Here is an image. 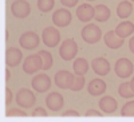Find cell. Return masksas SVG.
<instances>
[{
    "instance_id": "cell-1",
    "label": "cell",
    "mask_w": 134,
    "mask_h": 122,
    "mask_svg": "<svg viewBox=\"0 0 134 122\" xmlns=\"http://www.w3.org/2000/svg\"><path fill=\"white\" fill-rule=\"evenodd\" d=\"M82 39L88 43V44H94L97 42H99V39L102 38V31H100V28L95 24H87L83 27L82 32Z\"/></svg>"
},
{
    "instance_id": "cell-2",
    "label": "cell",
    "mask_w": 134,
    "mask_h": 122,
    "mask_svg": "<svg viewBox=\"0 0 134 122\" xmlns=\"http://www.w3.org/2000/svg\"><path fill=\"white\" fill-rule=\"evenodd\" d=\"M78 52V46L74 39H66L59 47V55L64 60H71Z\"/></svg>"
},
{
    "instance_id": "cell-3",
    "label": "cell",
    "mask_w": 134,
    "mask_h": 122,
    "mask_svg": "<svg viewBox=\"0 0 134 122\" xmlns=\"http://www.w3.org/2000/svg\"><path fill=\"white\" fill-rule=\"evenodd\" d=\"M42 40L47 47H57L60 42V34L57 28L54 27H47L42 32Z\"/></svg>"
},
{
    "instance_id": "cell-4",
    "label": "cell",
    "mask_w": 134,
    "mask_h": 122,
    "mask_svg": "<svg viewBox=\"0 0 134 122\" xmlns=\"http://www.w3.org/2000/svg\"><path fill=\"white\" fill-rule=\"evenodd\" d=\"M35 101H36L35 94H34L31 90H28V88H26V87L20 88V90L16 93V102L20 107H23V109L34 106Z\"/></svg>"
},
{
    "instance_id": "cell-5",
    "label": "cell",
    "mask_w": 134,
    "mask_h": 122,
    "mask_svg": "<svg viewBox=\"0 0 134 122\" xmlns=\"http://www.w3.org/2000/svg\"><path fill=\"white\" fill-rule=\"evenodd\" d=\"M114 70H115V74L119 78H127L133 74V70H134V66L131 63L130 59L127 58H121L115 62V66H114Z\"/></svg>"
},
{
    "instance_id": "cell-6",
    "label": "cell",
    "mask_w": 134,
    "mask_h": 122,
    "mask_svg": "<svg viewBox=\"0 0 134 122\" xmlns=\"http://www.w3.org/2000/svg\"><path fill=\"white\" fill-rule=\"evenodd\" d=\"M40 69H43V60H42V57L39 54L30 55L23 63V70L27 74H35Z\"/></svg>"
},
{
    "instance_id": "cell-7",
    "label": "cell",
    "mask_w": 134,
    "mask_h": 122,
    "mask_svg": "<svg viewBox=\"0 0 134 122\" xmlns=\"http://www.w3.org/2000/svg\"><path fill=\"white\" fill-rule=\"evenodd\" d=\"M71 12L64 8H59L52 14V23L58 27H67L71 23Z\"/></svg>"
},
{
    "instance_id": "cell-8",
    "label": "cell",
    "mask_w": 134,
    "mask_h": 122,
    "mask_svg": "<svg viewBox=\"0 0 134 122\" xmlns=\"http://www.w3.org/2000/svg\"><path fill=\"white\" fill-rule=\"evenodd\" d=\"M39 36L35 34V32H32V31H27L24 32L23 35L20 36L19 39V43H20V46L26 48V50H34V48H36L39 46Z\"/></svg>"
},
{
    "instance_id": "cell-9",
    "label": "cell",
    "mask_w": 134,
    "mask_h": 122,
    "mask_svg": "<svg viewBox=\"0 0 134 122\" xmlns=\"http://www.w3.org/2000/svg\"><path fill=\"white\" fill-rule=\"evenodd\" d=\"M31 85L34 90H36L38 93H46L51 87V79L47 74H38L36 76L32 78Z\"/></svg>"
},
{
    "instance_id": "cell-10",
    "label": "cell",
    "mask_w": 134,
    "mask_h": 122,
    "mask_svg": "<svg viewBox=\"0 0 134 122\" xmlns=\"http://www.w3.org/2000/svg\"><path fill=\"white\" fill-rule=\"evenodd\" d=\"M75 76L67 70H62L55 74V85L59 88H71Z\"/></svg>"
},
{
    "instance_id": "cell-11",
    "label": "cell",
    "mask_w": 134,
    "mask_h": 122,
    "mask_svg": "<svg viewBox=\"0 0 134 122\" xmlns=\"http://www.w3.org/2000/svg\"><path fill=\"white\" fill-rule=\"evenodd\" d=\"M11 12L14 14V16H16L19 19H23V18H27L30 15L31 7H30L28 2H26V0H16L11 5Z\"/></svg>"
},
{
    "instance_id": "cell-12",
    "label": "cell",
    "mask_w": 134,
    "mask_h": 122,
    "mask_svg": "<svg viewBox=\"0 0 134 122\" xmlns=\"http://www.w3.org/2000/svg\"><path fill=\"white\" fill-rule=\"evenodd\" d=\"M23 54L20 50H18L16 47H9L5 52V64L8 67H16V66L21 62Z\"/></svg>"
},
{
    "instance_id": "cell-13",
    "label": "cell",
    "mask_w": 134,
    "mask_h": 122,
    "mask_svg": "<svg viewBox=\"0 0 134 122\" xmlns=\"http://www.w3.org/2000/svg\"><path fill=\"white\" fill-rule=\"evenodd\" d=\"M94 15H95V8L93 5H90L88 3L79 5L78 9H76V16H78V19H79L81 21H83V23L90 21L94 18Z\"/></svg>"
},
{
    "instance_id": "cell-14",
    "label": "cell",
    "mask_w": 134,
    "mask_h": 122,
    "mask_svg": "<svg viewBox=\"0 0 134 122\" xmlns=\"http://www.w3.org/2000/svg\"><path fill=\"white\" fill-rule=\"evenodd\" d=\"M91 67H93V70H94V73H95L97 75L105 76V75H107L109 71H110V63H109L107 59H105V58L100 57V58L93 59Z\"/></svg>"
},
{
    "instance_id": "cell-15",
    "label": "cell",
    "mask_w": 134,
    "mask_h": 122,
    "mask_svg": "<svg viewBox=\"0 0 134 122\" xmlns=\"http://www.w3.org/2000/svg\"><path fill=\"white\" fill-rule=\"evenodd\" d=\"M63 97L59 93H51L46 97V105L48 109H51L52 112H58L63 107Z\"/></svg>"
},
{
    "instance_id": "cell-16",
    "label": "cell",
    "mask_w": 134,
    "mask_h": 122,
    "mask_svg": "<svg viewBox=\"0 0 134 122\" xmlns=\"http://www.w3.org/2000/svg\"><path fill=\"white\" fill-rule=\"evenodd\" d=\"M106 83L100 79V78H95L93 79L90 83H88V87H87V90L88 93H90L93 97H99V95H102L105 91H106Z\"/></svg>"
},
{
    "instance_id": "cell-17",
    "label": "cell",
    "mask_w": 134,
    "mask_h": 122,
    "mask_svg": "<svg viewBox=\"0 0 134 122\" xmlns=\"http://www.w3.org/2000/svg\"><path fill=\"white\" fill-rule=\"evenodd\" d=\"M105 44L109 48L117 50L124 44V38H121L115 34V31H109L107 34H105Z\"/></svg>"
},
{
    "instance_id": "cell-18",
    "label": "cell",
    "mask_w": 134,
    "mask_h": 122,
    "mask_svg": "<svg viewBox=\"0 0 134 122\" xmlns=\"http://www.w3.org/2000/svg\"><path fill=\"white\" fill-rule=\"evenodd\" d=\"M99 109L102 110L103 113L106 114H111V113H114L115 110H117V101L113 98V97H103V98H100V101H99Z\"/></svg>"
},
{
    "instance_id": "cell-19",
    "label": "cell",
    "mask_w": 134,
    "mask_h": 122,
    "mask_svg": "<svg viewBox=\"0 0 134 122\" xmlns=\"http://www.w3.org/2000/svg\"><path fill=\"white\" fill-rule=\"evenodd\" d=\"M134 32V24L131 23V21H122V23H119L115 28V34L121 38H127L129 35H131Z\"/></svg>"
},
{
    "instance_id": "cell-20",
    "label": "cell",
    "mask_w": 134,
    "mask_h": 122,
    "mask_svg": "<svg viewBox=\"0 0 134 122\" xmlns=\"http://www.w3.org/2000/svg\"><path fill=\"white\" fill-rule=\"evenodd\" d=\"M133 12V5L130 2H121L117 7V15L121 18V19H126L130 16V14Z\"/></svg>"
},
{
    "instance_id": "cell-21",
    "label": "cell",
    "mask_w": 134,
    "mask_h": 122,
    "mask_svg": "<svg viewBox=\"0 0 134 122\" xmlns=\"http://www.w3.org/2000/svg\"><path fill=\"white\" fill-rule=\"evenodd\" d=\"M94 18L98 21H106L110 18V9H109V7H106L103 4H98L95 7V15H94Z\"/></svg>"
},
{
    "instance_id": "cell-22",
    "label": "cell",
    "mask_w": 134,
    "mask_h": 122,
    "mask_svg": "<svg viewBox=\"0 0 134 122\" xmlns=\"http://www.w3.org/2000/svg\"><path fill=\"white\" fill-rule=\"evenodd\" d=\"M88 70V62L83 58H78L74 62V73L75 75H85Z\"/></svg>"
},
{
    "instance_id": "cell-23",
    "label": "cell",
    "mask_w": 134,
    "mask_h": 122,
    "mask_svg": "<svg viewBox=\"0 0 134 122\" xmlns=\"http://www.w3.org/2000/svg\"><path fill=\"white\" fill-rule=\"evenodd\" d=\"M39 55L42 57V60H43V70H50L52 67V55L44 50H42Z\"/></svg>"
},
{
    "instance_id": "cell-24",
    "label": "cell",
    "mask_w": 134,
    "mask_h": 122,
    "mask_svg": "<svg viewBox=\"0 0 134 122\" xmlns=\"http://www.w3.org/2000/svg\"><path fill=\"white\" fill-rule=\"evenodd\" d=\"M118 93L122 98H133L134 97V91L131 90L130 83H121L119 88H118Z\"/></svg>"
},
{
    "instance_id": "cell-25",
    "label": "cell",
    "mask_w": 134,
    "mask_h": 122,
    "mask_svg": "<svg viewBox=\"0 0 134 122\" xmlns=\"http://www.w3.org/2000/svg\"><path fill=\"white\" fill-rule=\"evenodd\" d=\"M55 5V0H38V8L40 12H50Z\"/></svg>"
},
{
    "instance_id": "cell-26",
    "label": "cell",
    "mask_w": 134,
    "mask_h": 122,
    "mask_svg": "<svg viewBox=\"0 0 134 122\" xmlns=\"http://www.w3.org/2000/svg\"><path fill=\"white\" fill-rule=\"evenodd\" d=\"M85 86V76L83 75H75V78H74V83L71 86V90L72 91H79L82 90Z\"/></svg>"
},
{
    "instance_id": "cell-27",
    "label": "cell",
    "mask_w": 134,
    "mask_h": 122,
    "mask_svg": "<svg viewBox=\"0 0 134 122\" xmlns=\"http://www.w3.org/2000/svg\"><path fill=\"white\" fill-rule=\"evenodd\" d=\"M121 114L124 117H134V101H130L124 105Z\"/></svg>"
},
{
    "instance_id": "cell-28",
    "label": "cell",
    "mask_w": 134,
    "mask_h": 122,
    "mask_svg": "<svg viewBox=\"0 0 134 122\" xmlns=\"http://www.w3.org/2000/svg\"><path fill=\"white\" fill-rule=\"evenodd\" d=\"M7 117H27V113L20 109H9L5 113Z\"/></svg>"
},
{
    "instance_id": "cell-29",
    "label": "cell",
    "mask_w": 134,
    "mask_h": 122,
    "mask_svg": "<svg viewBox=\"0 0 134 122\" xmlns=\"http://www.w3.org/2000/svg\"><path fill=\"white\" fill-rule=\"evenodd\" d=\"M47 115H48V113L43 107H36L32 113V117H47Z\"/></svg>"
},
{
    "instance_id": "cell-30",
    "label": "cell",
    "mask_w": 134,
    "mask_h": 122,
    "mask_svg": "<svg viewBox=\"0 0 134 122\" xmlns=\"http://www.w3.org/2000/svg\"><path fill=\"white\" fill-rule=\"evenodd\" d=\"M11 102H12V91H11L9 88L7 87L5 88V103L9 105Z\"/></svg>"
},
{
    "instance_id": "cell-31",
    "label": "cell",
    "mask_w": 134,
    "mask_h": 122,
    "mask_svg": "<svg viewBox=\"0 0 134 122\" xmlns=\"http://www.w3.org/2000/svg\"><path fill=\"white\" fill-rule=\"evenodd\" d=\"M63 117H79V113L75 112V110H67V112L62 113Z\"/></svg>"
},
{
    "instance_id": "cell-32",
    "label": "cell",
    "mask_w": 134,
    "mask_h": 122,
    "mask_svg": "<svg viewBox=\"0 0 134 122\" xmlns=\"http://www.w3.org/2000/svg\"><path fill=\"white\" fill-rule=\"evenodd\" d=\"M60 2L66 7H74V5L78 4V0H60Z\"/></svg>"
},
{
    "instance_id": "cell-33",
    "label": "cell",
    "mask_w": 134,
    "mask_h": 122,
    "mask_svg": "<svg viewBox=\"0 0 134 122\" xmlns=\"http://www.w3.org/2000/svg\"><path fill=\"white\" fill-rule=\"evenodd\" d=\"M103 114L100 112H97V110H88L86 113V117H102Z\"/></svg>"
},
{
    "instance_id": "cell-34",
    "label": "cell",
    "mask_w": 134,
    "mask_h": 122,
    "mask_svg": "<svg viewBox=\"0 0 134 122\" xmlns=\"http://www.w3.org/2000/svg\"><path fill=\"white\" fill-rule=\"evenodd\" d=\"M129 47H130V51L134 54V36L130 39V42H129Z\"/></svg>"
},
{
    "instance_id": "cell-35",
    "label": "cell",
    "mask_w": 134,
    "mask_h": 122,
    "mask_svg": "<svg viewBox=\"0 0 134 122\" xmlns=\"http://www.w3.org/2000/svg\"><path fill=\"white\" fill-rule=\"evenodd\" d=\"M9 78H11V73H9V71H8V69H7V70H5V79L8 81Z\"/></svg>"
},
{
    "instance_id": "cell-36",
    "label": "cell",
    "mask_w": 134,
    "mask_h": 122,
    "mask_svg": "<svg viewBox=\"0 0 134 122\" xmlns=\"http://www.w3.org/2000/svg\"><path fill=\"white\" fill-rule=\"evenodd\" d=\"M130 87H131V90L134 91V76H133V79H131V82H130Z\"/></svg>"
},
{
    "instance_id": "cell-37",
    "label": "cell",
    "mask_w": 134,
    "mask_h": 122,
    "mask_svg": "<svg viewBox=\"0 0 134 122\" xmlns=\"http://www.w3.org/2000/svg\"><path fill=\"white\" fill-rule=\"evenodd\" d=\"M87 2H94V0H87Z\"/></svg>"
},
{
    "instance_id": "cell-38",
    "label": "cell",
    "mask_w": 134,
    "mask_h": 122,
    "mask_svg": "<svg viewBox=\"0 0 134 122\" xmlns=\"http://www.w3.org/2000/svg\"><path fill=\"white\" fill-rule=\"evenodd\" d=\"M131 2H134V0H131Z\"/></svg>"
}]
</instances>
